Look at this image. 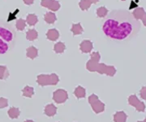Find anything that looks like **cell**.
<instances>
[{
	"label": "cell",
	"instance_id": "obj_1",
	"mask_svg": "<svg viewBox=\"0 0 146 122\" xmlns=\"http://www.w3.org/2000/svg\"><path fill=\"white\" fill-rule=\"evenodd\" d=\"M131 28L127 23H123L119 25L115 20H107L103 25V31L109 37L115 39H123L128 36L131 33Z\"/></svg>",
	"mask_w": 146,
	"mask_h": 122
},
{
	"label": "cell",
	"instance_id": "obj_2",
	"mask_svg": "<svg viewBox=\"0 0 146 122\" xmlns=\"http://www.w3.org/2000/svg\"><path fill=\"white\" fill-rule=\"evenodd\" d=\"M15 33L7 26L0 25V54L5 53L10 47V43L14 38Z\"/></svg>",
	"mask_w": 146,
	"mask_h": 122
},
{
	"label": "cell",
	"instance_id": "obj_3",
	"mask_svg": "<svg viewBox=\"0 0 146 122\" xmlns=\"http://www.w3.org/2000/svg\"><path fill=\"white\" fill-rule=\"evenodd\" d=\"M41 5L43 7L50 9L52 11H57L60 8V3L57 0H42Z\"/></svg>",
	"mask_w": 146,
	"mask_h": 122
},
{
	"label": "cell",
	"instance_id": "obj_4",
	"mask_svg": "<svg viewBox=\"0 0 146 122\" xmlns=\"http://www.w3.org/2000/svg\"><path fill=\"white\" fill-rule=\"evenodd\" d=\"M68 93L63 90H58L54 93V100L58 103H62L68 99Z\"/></svg>",
	"mask_w": 146,
	"mask_h": 122
},
{
	"label": "cell",
	"instance_id": "obj_5",
	"mask_svg": "<svg viewBox=\"0 0 146 122\" xmlns=\"http://www.w3.org/2000/svg\"><path fill=\"white\" fill-rule=\"evenodd\" d=\"M93 43L89 40H83L80 44V50L82 53H90L93 50Z\"/></svg>",
	"mask_w": 146,
	"mask_h": 122
},
{
	"label": "cell",
	"instance_id": "obj_6",
	"mask_svg": "<svg viewBox=\"0 0 146 122\" xmlns=\"http://www.w3.org/2000/svg\"><path fill=\"white\" fill-rule=\"evenodd\" d=\"M59 36H60L59 35V32L58 31L57 29H50L46 33L47 39L50 40V41H52V42L57 41Z\"/></svg>",
	"mask_w": 146,
	"mask_h": 122
},
{
	"label": "cell",
	"instance_id": "obj_7",
	"mask_svg": "<svg viewBox=\"0 0 146 122\" xmlns=\"http://www.w3.org/2000/svg\"><path fill=\"white\" fill-rule=\"evenodd\" d=\"M37 82L41 85H51L50 75H40L37 77Z\"/></svg>",
	"mask_w": 146,
	"mask_h": 122
},
{
	"label": "cell",
	"instance_id": "obj_8",
	"mask_svg": "<svg viewBox=\"0 0 146 122\" xmlns=\"http://www.w3.org/2000/svg\"><path fill=\"white\" fill-rule=\"evenodd\" d=\"M44 21L46 22L47 24L52 25L57 21V16L53 11H48L44 15Z\"/></svg>",
	"mask_w": 146,
	"mask_h": 122
},
{
	"label": "cell",
	"instance_id": "obj_9",
	"mask_svg": "<svg viewBox=\"0 0 146 122\" xmlns=\"http://www.w3.org/2000/svg\"><path fill=\"white\" fill-rule=\"evenodd\" d=\"M132 15L136 20H142L146 15L145 10L143 7H137L132 12Z\"/></svg>",
	"mask_w": 146,
	"mask_h": 122
},
{
	"label": "cell",
	"instance_id": "obj_10",
	"mask_svg": "<svg viewBox=\"0 0 146 122\" xmlns=\"http://www.w3.org/2000/svg\"><path fill=\"white\" fill-rule=\"evenodd\" d=\"M26 55L28 58L33 59L37 57V55H38V50L35 47L31 46V47H29L27 49Z\"/></svg>",
	"mask_w": 146,
	"mask_h": 122
},
{
	"label": "cell",
	"instance_id": "obj_11",
	"mask_svg": "<svg viewBox=\"0 0 146 122\" xmlns=\"http://www.w3.org/2000/svg\"><path fill=\"white\" fill-rule=\"evenodd\" d=\"M127 116L124 111H117L114 115L115 122H126Z\"/></svg>",
	"mask_w": 146,
	"mask_h": 122
},
{
	"label": "cell",
	"instance_id": "obj_12",
	"mask_svg": "<svg viewBox=\"0 0 146 122\" xmlns=\"http://www.w3.org/2000/svg\"><path fill=\"white\" fill-rule=\"evenodd\" d=\"M93 107V109L96 113H100V112H102L105 110V104L102 103L101 101L97 100L94 102V103L91 104Z\"/></svg>",
	"mask_w": 146,
	"mask_h": 122
},
{
	"label": "cell",
	"instance_id": "obj_13",
	"mask_svg": "<svg viewBox=\"0 0 146 122\" xmlns=\"http://www.w3.org/2000/svg\"><path fill=\"white\" fill-rule=\"evenodd\" d=\"M71 31L72 32L74 36L80 35V34H81L83 33V27L81 26V25L80 23H78V24H73L72 26V29H71Z\"/></svg>",
	"mask_w": 146,
	"mask_h": 122
},
{
	"label": "cell",
	"instance_id": "obj_14",
	"mask_svg": "<svg viewBox=\"0 0 146 122\" xmlns=\"http://www.w3.org/2000/svg\"><path fill=\"white\" fill-rule=\"evenodd\" d=\"M38 21V19H37V16L35 14H29L27 16L26 18V22L28 23L29 25L30 26H34L36 25V23Z\"/></svg>",
	"mask_w": 146,
	"mask_h": 122
},
{
	"label": "cell",
	"instance_id": "obj_15",
	"mask_svg": "<svg viewBox=\"0 0 146 122\" xmlns=\"http://www.w3.org/2000/svg\"><path fill=\"white\" fill-rule=\"evenodd\" d=\"M38 37V33L36 30L32 29L27 31L26 33V38L29 41H34Z\"/></svg>",
	"mask_w": 146,
	"mask_h": 122
},
{
	"label": "cell",
	"instance_id": "obj_16",
	"mask_svg": "<svg viewBox=\"0 0 146 122\" xmlns=\"http://www.w3.org/2000/svg\"><path fill=\"white\" fill-rule=\"evenodd\" d=\"M65 50H66V46L62 42H58V43H55V45L54 46V51L57 54L63 53Z\"/></svg>",
	"mask_w": 146,
	"mask_h": 122
},
{
	"label": "cell",
	"instance_id": "obj_17",
	"mask_svg": "<svg viewBox=\"0 0 146 122\" xmlns=\"http://www.w3.org/2000/svg\"><path fill=\"white\" fill-rule=\"evenodd\" d=\"M56 107H54V105L53 104H49L45 108V113L46 114L48 117H53L55 115L56 113Z\"/></svg>",
	"mask_w": 146,
	"mask_h": 122
},
{
	"label": "cell",
	"instance_id": "obj_18",
	"mask_svg": "<svg viewBox=\"0 0 146 122\" xmlns=\"http://www.w3.org/2000/svg\"><path fill=\"white\" fill-rule=\"evenodd\" d=\"M96 14L99 18H104L108 14V9L106 7H100L99 8L97 9Z\"/></svg>",
	"mask_w": 146,
	"mask_h": 122
},
{
	"label": "cell",
	"instance_id": "obj_19",
	"mask_svg": "<svg viewBox=\"0 0 146 122\" xmlns=\"http://www.w3.org/2000/svg\"><path fill=\"white\" fill-rule=\"evenodd\" d=\"M91 3L89 0H80L79 3V6L82 11H87L89 7H91Z\"/></svg>",
	"mask_w": 146,
	"mask_h": 122
},
{
	"label": "cell",
	"instance_id": "obj_20",
	"mask_svg": "<svg viewBox=\"0 0 146 122\" xmlns=\"http://www.w3.org/2000/svg\"><path fill=\"white\" fill-rule=\"evenodd\" d=\"M20 113H21L20 110H19L18 108H16V107H11L10 110L8 111V115H9V117H10L11 118H12V119L17 118V117H19Z\"/></svg>",
	"mask_w": 146,
	"mask_h": 122
},
{
	"label": "cell",
	"instance_id": "obj_21",
	"mask_svg": "<svg viewBox=\"0 0 146 122\" xmlns=\"http://www.w3.org/2000/svg\"><path fill=\"white\" fill-rule=\"evenodd\" d=\"M16 29L20 31H23L25 27H26V21H25L24 19H19L16 22Z\"/></svg>",
	"mask_w": 146,
	"mask_h": 122
},
{
	"label": "cell",
	"instance_id": "obj_22",
	"mask_svg": "<svg viewBox=\"0 0 146 122\" xmlns=\"http://www.w3.org/2000/svg\"><path fill=\"white\" fill-rule=\"evenodd\" d=\"M98 64V63L94 62L93 60L89 59V61H88V63H87V64H86V67H87V69L89 70V71H91V72H95L96 69H97Z\"/></svg>",
	"mask_w": 146,
	"mask_h": 122
},
{
	"label": "cell",
	"instance_id": "obj_23",
	"mask_svg": "<svg viewBox=\"0 0 146 122\" xmlns=\"http://www.w3.org/2000/svg\"><path fill=\"white\" fill-rule=\"evenodd\" d=\"M75 95L77 98H84L85 96V90L81 86H78L75 90Z\"/></svg>",
	"mask_w": 146,
	"mask_h": 122
},
{
	"label": "cell",
	"instance_id": "obj_24",
	"mask_svg": "<svg viewBox=\"0 0 146 122\" xmlns=\"http://www.w3.org/2000/svg\"><path fill=\"white\" fill-rule=\"evenodd\" d=\"M128 103H129V104L131 105V106L136 107L140 103V100L138 99V98L136 95H131L128 98Z\"/></svg>",
	"mask_w": 146,
	"mask_h": 122
},
{
	"label": "cell",
	"instance_id": "obj_25",
	"mask_svg": "<svg viewBox=\"0 0 146 122\" xmlns=\"http://www.w3.org/2000/svg\"><path fill=\"white\" fill-rule=\"evenodd\" d=\"M116 73V69L114 66H106V72H105V74L110 76V77H113Z\"/></svg>",
	"mask_w": 146,
	"mask_h": 122
},
{
	"label": "cell",
	"instance_id": "obj_26",
	"mask_svg": "<svg viewBox=\"0 0 146 122\" xmlns=\"http://www.w3.org/2000/svg\"><path fill=\"white\" fill-rule=\"evenodd\" d=\"M23 95L26 97H32V95H33V89L30 86H26L23 90Z\"/></svg>",
	"mask_w": 146,
	"mask_h": 122
},
{
	"label": "cell",
	"instance_id": "obj_27",
	"mask_svg": "<svg viewBox=\"0 0 146 122\" xmlns=\"http://www.w3.org/2000/svg\"><path fill=\"white\" fill-rule=\"evenodd\" d=\"M100 59H101V55H100L99 52H98V51L93 52V53L90 55V59L94 61V62L98 63L100 61Z\"/></svg>",
	"mask_w": 146,
	"mask_h": 122
},
{
	"label": "cell",
	"instance_id": "obj_28",
	"mask_svg": "<svg viewBox=\"0 0 146 122\" xmlns=\"http://www.w3.org/2000/svg\"><path fill=\"white\" fill-rule=\"evenodd\" d=\"M106 66H107V65H106V64H98V66H97L96 71L98 72L101 74H103V73H105V72H106Z\"/></svg>",
	"mask_w": 146,
	"mask_h": 122
},
{
	"label": "cell",
	"instance_id": "obj_29",
	"mask_svg": "<svg viewBox=\"0 0 146 122\" xmlns=\"http://www.w3.org/2000/svg\"><path fill=\"white\" fill-rule=\"evenodd\" d=\"M135 107L138 111H145V104L143 102L140 101V103Z\"/></svg>",
	"mask_w": 146,
	"mask_h": 122
},
{
	"label": "cell",
	"instance_id": "obj_30",
	"mask_svg": "<svg viewBox=\"0 0 146 122\" xmlns=\"http://www.w3.org/2000/svg\"><path fill=\"white\" fill-rule=\"evenodd\" d=\"M6 73H7V69L4 66H0V78L3 79L6 77Z\"/></svg>",
	"mask_w": 146,
	"mask_h": 122
},
{
	"label": "cell",
	"instance_id": "obj_31",
	"mask_svg": "<svg viewBox=\"0 0 146 122\" xmlns=\"http://www.w3.org/2000/svg\"><path fill=\"white\" fill-rule=\"evenodd\" d=\"M7 104H8L7 99H6L4 98H0V108L5 107L7 106Z\"/></svg>",
	"mask_w": 146,
	"mask_h": 122
},
{
	"label": "cell",
	"instance_id": "obj_32",
	"mask_svg": "<svg viewBox=\"0 0 146 122\" xmlns=\"http://www.w3.org/2000/svg\"><path fill=\"white\" fill-rule=\"evenodd\" d=\"M140 95H141V97L144 100H146V86L142 87V89L140 91Z\"/></svg>",
	"mask_w": 146,
	"mask_h": 122
},
{
	"label": "cell",
	"instance_id": "obj_33",
	"mask_svg": "<svg viewBox=\"0 0 146 122\" xmlns=\"http://www.w3.org/2000/svg\"><path fill=\"white\" fill-rule=\"evenodd\" d=\"M25 4L26 5H32L33 3H34V0H23Z\"/></svg>",
	"mask_w": 146,
	"mask_h": 122
},
{
	"label": "cell",
	"instance_id": "obj_34",
	"mask_svg": "<svg viewBox=\"0 0 146 122\" xmlns=\"http://www.w3.org/2000/svg\"><path fill=\"white\" fill-rule=\"evenodd\" d=\"M141 21H142V22H143V25H144L145 26H146V15H145V17H144L142 20H141Z\"/></svg>",
	"mask_w": 146,
	"mask_h": 122
},
{
	"label": "cell",
	"instance_id": "obj_35",
	"mask_svg": "<svg viewBox=\"0 0 146 122\" xmlns=\"http://www.w3.org/2000/svg\"><path fill=\"white\" fill-rule=\"evenodd\" d=\"M89 1H90L91 3H94V4H95V3H97L99 0H89Z\"/></svg>",
	"mask_w": 146,
	"mask_h": 122
},
{
	"label": "cell",
	"instance_id": "obj_36",
	"mask_svg": "<svg viewBox=\"0 0 146 122\" xmlns=\"http://www.w3.org/2000/svg\"><path fill=\"white\" fill-rule=\"evenodd\" d=\"M25 122H33V121H25Z\"/></svg>",
	"mask_w": 146,
	"mask_h": 122
},
{
	"label": "cell",
	"instance_id": "obj_37",
	"mask_svg": "<svg viewBox=\"0 0 146 122\" xmlns=\"http://www.w3.org/2000/svg\"><path fill=\"white\" fill-rule=\"evenodd\" d=\"M144 122H146V118H145V121H144Z\"/></svg>",
	"mask_w": 146,
	"mask_h": 122
},
{
	"label": "cell",
	"instance_id": "obj_38",
	"mask_svg": "<svg viewBox=\"0 0 146 122\" xmlns=\"http://www.w3.org/2000/svg\"><path fill=\"white\" fill-rule=\"evenodd\" d=\"M121 1H126V0H121Z\"/></svg>",
	"mask_w": 146,
	"mask_h": 122
},
{
	"label": "cell",
	"instance_id": "obj_39",
	"mask_svg": "<svg viewBox=\"0 0 146 122\" xmlns=\"http://www.w3.org/2000/svg\"><path fill=\"white\" fill-rule=\"evenodd\" d=\"M137 122H144V121H137Z\"/></svg>",
	"mask_w": 146,
	"mask_h": 122
}]
</instances>
